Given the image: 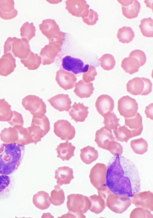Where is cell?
<instances>
[{
  "mask_svg": "<svg viewBox=\"0 0 153 218\" xmlns=\"http://www.w3.org/2000/svg\"><path fill=\"white\" fill-rule=\"evenodd\" d=\"M135 36L132 28L129 27L123 26L119 29L117 34L119 41L123 44L129 43Z\"/></svg>",
  "mask_w": 153,
  "mask_h": 218,
  "instance_id": "obj_28",
  "label": "cell"
},
{
  "mask_svg": "<svg viewBox=\"0 0 153 218\" xmlns=\"http://www.w3.org/2000/svg\"><path fill=\"white\" fill-rule=\"evenodd\" d=\"M54 189L51 192L50 201L53 205L59 206L63 204L65 201V193L63 190L61 188L60 185H56Z\"/></svg>",
  "mask_w": 153,
  "mask_h": 218,
  "instance_id": "obj_27",
  "label": "cell"
},
{
  "mask_svg": "<svg viewBox=\"0 0 153 218\" xmlns=\"http://www.w3.org/2000/svg\"><path fill=\"white\" fill-rule=\"evenodd\" d=\"M50 198L48 193L43 191H39L33 196V202L38 208L41 210H45L51 205Z\"/></svg>",
  "mask_w": 153,
  "mask_h": 218,
  "instance_id": "obj_22",
  "label": "cell"
},
{
  "mask_svg": "<svg viewBox=\"0 0 153 218\" xmlns=\"http://www.w3.org/2000/svg\"><path fill=\"white\" fill-rule=\"evenodd\" d=\"M94 88L92 83H86L81 80L76 84L74 92L81 98L90 97L93 93Z\"/></svg>",
  "mask_w": 153,
  "mask_h": 218,
  "instance_id": "obj_20",
  "label": "cell"
},
{
  "mask_svg": "<svg viewBox=\"0 0 153 218\" xmlns=\"http://www.w3.org/2000/svg\"><path fill=\"white\" fill-rule=\"evenodd\" d=\"M114 105L113 99L110 96L105 94L99 96L95 103L97 112L102 117L108 113L112 112Z\"/></svg>",
  "mask_w": 153,
  "mask_h": 218,
  "instance_id": "obj_12",
  "label": "cell"
},
{
  "mask_svg": "<svg viewBox=\"0 0 153 218\" xmlns=\"http://www.w3.org/2000/svg\"><path fill=\"white\" fill-rule=\"evenodd\" d=\"M153 103L150 104L146 107L145 113L147 118H149L153 120Z\"/></svg>",
  "mask_w": 153,
  "mask_h": 218,
  "instance_id": "obj_42",
  "label": "cell"
},
{
  "mask_svg": "<svg viewBox=\"0 0 153 218\" xmlns=\"http://www.w3.org/2000/svg\"><path fill=\"white\" fill-rule=\"evenodd\" d=\"M75 149L76 147L72 145L71 143L66 141L61 143L56 149L58 153L57 157L60 158L63 161L69 160L74 156V152Z\"/></svg>",
  "mask_w": 153,
  "mask_h": 218,
  "instance_id": "obj_21",
  "label": "cell"
},
{
  "mask_svg": "<svg viewBox=\"0 0 153 218\" xmlns=\"http://www.w3.org/2000/svg\"><path fill=\"white\" fill-rule=\"evenodd\" d=\"M105 206L113 212L121 214L125 211L131 205L130 197L125 195L116 194L111 190L105 200Z\"/></svg>",
  "mask_w": 153,
  "mask_h": 218,
  "instance_id": "obj_4",
  "label": "cell"
},
{
  "mask_svg": "<svg viewBox=\"0 0 153 218\" xmlns=\"http://www.w3.org/2000/svg\"><path fill=\"white\" fill-rule=\"evenodd\" d=\"M88 198L91 202L89 209L91 211L96 214L103 211L105 208V202L99 196L94 194L89 196Z\"/></svg>",
  "mask_w": 153,
  "mask_h": 218,
  "instance_id": "obj_26",
  "label": "cell"
},
{
  "mask_svg": "<svg viewBox=\"0 0 153 218\" xmlns=\"http://www.w3.org/2000/svg\"><path fill=\"white\" fill-rule=\"evenodd\" d=\"M108 150L114 156H121L123 153V149L120 143L113 140L108 145L106 150Z\"/></svg>",
  "mask_w": 153,
  "mask_h": 218,
  "instance_id": "obj_37",
  "label": "cell"
},
{
  "mask_svg": "<svg viewBox=\"0 0 153 218\" xmlns=\"http://www.w3.org/2000/svg\"><path fill=\"white\" fill-rule=\"evenodd\" d=\"M11 106L4 98L0 99V119H6L11 114Z\"/></svg>",
  "mask_w": 153,
  "mask_h": 218,
  "instance_id": "obj_38",
  "label": "cell"
},
{
  "mask_svg": "<svg viewBox=\"0 0 153 218\" xmlns=\"http://www.w3.org/2000/svg\"><path fill=\"white\" fill-rule=\"evenodd\" d=\"M82 161L86 164H90L95 161L98 157V151L94 147L88 146L80 150Z\"/></svg>",
  "mask_w": 153,
  "mask_h": 218,
  "instance_id": "obj_23",
  "label": "cell"
},
{
  "mask_svg": "<svg viewBox=\"0 0 153 218\" xmlns=\"http://www.w3.org/2000/svg\"><path fill=\"white\" fill-rule=\"evenodd\" d=\"M12 187V179L10 175L0 173V197L7 194Z\"/></svg>",
  "mask_w": 153,
  "mask_h": 218,
  "instance_id": "obj_33",
  "label": "cell"
},
{
  "mask_svg": "<svg viewBox=\"0 0 153 218\" xmlns=\"http://www.w3.org/2000/svg\"><path fill=\"white\" fill-rule=\"evenodd\" d=\"M115 140L112 130L105 126L97 130L96 132L94 141L98 146L102 149L106 150L109 142Z\"/></svg>",
  "mask_w": 153,
  "mask_h": 218,
  "instance_id": "obj_14",
  "label": "cell"
},
{
  "mask_svg": "<svg viewBox=\"0 0 153 218\" xmlns=\"http://www.w3.org/2000/svg\"><path fill=\"white\" fill-rule=\"evenodd\" d=\"M55 174L56 183L60 185L70 184L71 180L74 178L73 169L68 166L58 167L55 170Z\"/></svg>",
  "mask_w": 153,
  "mask_h": 218,
  "instance_id": "obj_18",
  "label": "cell"
},
{
  "mask_svg": "<svg viewBox=\"0 0 153 218\" xmlns=\"http://www.w3.org/2000/svg\"><path fill=\"white\" fill-rule=\"evenodd\" d=\"M47 101L55 109L60 112H68L71 107L72 102L68 94H59Z\"/></svg>",
  "mask_w": 153,
  "mask_h": 218,
  "instance_id": "obj_13",
  "label": "cell"
},
{
  "mask_svg": "<svg viewBox=\"0 0 153 218\" xmlns=\"http://www.w3.org/2000/svg\"><path fill=\"white\" fill-rule=\"evenodd\" d=\"M22 104L33 115H42L46 113V105L45 103L42 98L35 95L26 96L23 99Z\"/></svg>",
  "mask_w": 153,
  "mask_h": 218,
  "instance_id": "obj_5",
  "label": "cell"
},
{
  "mask_svg": "<svg viewBox=\"0 0 153 218\" xmlns=\"http://www.w3.org/2000/svg\"><path fill=\"white\" fill-rule=\"evenodd\" d=\"M16 67V59L12 54H4L0 59V75L7 76L14 71Z\"/></svg>",
  "mask_w": 153,
  "mask_h": 218,
  "instance_id": "obj_15",
  "label": "cell"
},
{
  "mask_svg": "<svg viewBox=\"0 0 153 218\" xmlns=\"http://www.w3.org/2000/svg\"><path fill=\"white\" fill-rule=\"evenodd\" d=\"M106 185L114 193L132 197L140 190V179L134 164L123 156H117L108 164Z\"/></svg>",
  "mask_w": 153,
  "mask_h": 218,
  "instance_id": "obj_1",
  "label": "cell"
},
{
  "mask_svg": "<svg viewBox=\"0 0 153 218\" xmlns=\"http://www.w3.org/2000/svg\"><path fill=\"white\" fill-rule=\"evenodd\" d=\"M67 206L68 210L66 214L68 217L85 218L83 214L89 210L91 202L88 197L80 194H72L67 197Z\"/></svg>",
  "mask_w": 153,
  "mask_h": 218,
  "instance_id": "obj_3",
  "label": "cell"
},
{
  "mask_svg": "<svg viewBox=\"0 0 153 218\" xmlns=\"http://www.w3.org/2000/svg\"><path fill=\"white\" fill-rule=\"evenodd\" d=\"M53 132L61 140L68 142L75 136L76 131L74 127L68 120H59L54 124Z\"/></svg>",
  "mask_w": 153,
  "mask_h": 218,
  "instance_id": "obj_8",
  "label": "cell"
},
{
  "mask_svg": "<svg viewBox=\"0 0 153 218\" xmlns=\"http://www.w3.org/2000/svg\"><path fill=\"white\" fill-rule=\"evenodd\" d=\"M88 107L85 106L83 103H77L75 102L68 113L71 117V119L74 120L76 123L83 122L88 117Z\"/></svg>",
  "mask_w": 153,
  "mask_h": 218,
  "instance_id": "obj_16",
  "label": "cell"
},
{
  "mask_svg": "<svg viewBox=\"0 0 153 218\" xmlns=\"http://www.w3.org/2000/svg\"><path fill=\"white\" fill-rule=\"evenodd\" d=\"M129 217L152 218L153 215L151 213L150 211L141 208L137 207L131 211Z\"/></svg>",
  "mask_w": 153,
  "mask_h": 218,
  "instance_id": "obj_36",
  "label": "cell"
},
{
  "mask_svg": "<svg viewBox=\"0 0 153 218\" xmlns=\"http://www.w3.org/2000/svg\"><path fill=\"white\" fill-rule=\"evenodd\" d=\"M127 90L134 95H142L144 91L145 83L143 78L137 77L129 81L126 84Z\"/></svg>",
  "mask_w": 153,
  "mask_h": 218,
  "instance_id": "obj_19",
  "label": "cell"
},
{
  "mask_svg": "<svg viewBox=\"0 0 153 218\" xmlns=\"http://www.w3.org/2000/svg\"><path fill=\"white\" fill-rule=\"evenodd\" d=\"M113 132L117 141L127 143L130 138H132L131 131L125 125L120 126Z\"/></svg>",
  "mask_w": 153,
  "mask_h": 218,
  "instance_id": "obj_29",
  "label": "cell"
},
{
  "mask_svg": "<svg viewBox=\"0 0 153 218\" xmlns=\"http://www.w3.org/2000/svg\"><path fill=\"white\" fill-rule=\"evenodd\" d=\"M140 67L139 61L133 57L125 58L121 62V67L126 73L130 75L137 72Z\"/></svg>",
  "mask_w": 153,
  "mask_h": 218,
  "instance_id": "obj_24",
  "label": "cell"
},
{
  "mask_svg": "<svg viewBox=\"0 0 153 218\" xmlns=\"http://www.w3.org/2000/svg\"><path fill=\"white\" fill-rule=\"evenodd\" d=\"M90 12L88 18L85 20L86 23L89 25H94L98 20V15L96 12L92 9L90 10Z\"/></svg>",
  "mask_w": 153,
  "mask_h": 218,
  "instance_id": "obj_41",
  "label": "cell"
},
{
  "mask_svg": "<svg viewBox=\"0 0 153 218\" xmlns=\"http://www.w3.org/2000/svg\"><path fill=\"white\" fill-rule=\"evenodd\" d=\"M21 62L29 70L36 69L40 64V58L36 55L32 54L28 58L21 59Z\"/></svg>",
  "mask_w": 153,
  "mask_h": 218,
  "instance_id": "obj_35",
  "label": "cell"
},
{
  "mask_svg": "<svg viewBox=\"0 0 153 218\" xmlns=\"http://www.w3.org/2000/svg\"><path fill=\"white\" fill-rule=\"evenodd\" d=\"M139 27L143 36L148 38L153 37V20L151 18H144L141 20Z\"/></svg>",
  "mask_w": 153,
  "mask_h": 218,
  "instance_id": "obj_31",
  "label": "cell"
},
{
  "mask_svg": "<svg viewBox=\"0 0 153 218\" xmlns=\"http://www.w3.org/2000/svg\"><path fill=\"white\" fill-rule=\"evenodd\" d=\"M55 80L60 87L67 90L75 87L77 79L71 72L60 69L56 72Z\"/></svg>",
  "mask_w": 153,
  "mask_h": 218,
  "instance_id": "obj_11",
  "label": "cell"
},
{
  "mask_svg": "<svg viewBox=\"0 0 153 218\" xmlns=\"http://www.w3.org/2000/svg\"><path fill=\"white\" fill-rule=\"evenodd\" d=\"M138 104L135 99L128 95L123 96L118 101V110L125 118L134 116L137 113Z\"/></svg>",
  "mask_w": 153,
  "mask_h": 218,
  "instance_id": "obj_6",
  "label": "cell"
},
{
  "mask_svg": "<svg viewBox=\"0 0 153 218\" xmlns=\"http://www.w3.org/2000/svg\"><path fill=\"white\" fill-rule=\"evenodd\" d=\"M62 65L64 69L75 74L86 72L89 66L88 64L84 65V63L81 60L70 55H66L63 58Z\"/></svg>",
  "mask_w": 153,
  "mask_h": 218,
  "instance_id": "obj_9",
  "label": "cell"
},
{
  "mask_svg": "<svg viewBox=\"0 0 153 218\" xmlns=\"http://www.w3.org/2000/svg\"><path fill=\"white\" fill-rule=\"evenodd\" d=\"M98 60L101 62L100 66L101 68L107 71L113 69L116 64L114 57L110 54H104Z\"/></svg>",
  "mask_w": 153,
  "mask_h": 218,
  "instance_id": "obj_34",
  "label": "cell"
},
{
  "mask_svg": "<svg viewBox=\"0 0 153 218\" xmlns=\"http://www.w3.org/2000/svg\"><path fill=\"white\" fill-rule=\"evenodd\" d=\"M130 146L133 151L138 154H143L148 150V143L142 137L131 140Z\"/></svg>",
  "mask_w": 153,
  "mask_h": 218,
  "instance_id": "obj_30",
  "label": "cell"
},
{
  "mask_svg": "<svg viewBox=\"0 0 153 218\" xmlns=\"http://www.w3.org/2000/svg\"><path fill=\"white\" fill-rule=\"evenodd\" d=\"M129 56L136 58L139 61L140 67L146 63V58L144 52L140 50H135L132 51Z\"/></svg>",
  "mask_w": 153,
  "mask_h": 218,
  "instance_id": "obj_40",
  "label": "cell"
},
{
  "mask_svg": "<svg viewBox=\"0 0 153 218\" xmlns=\"http://www.w3.org/2000/svg\"><path fill=\"white\" fill-rule=\"evenodd\" d=\"M140 7V4L139 1L136 0H132L128 4L122 6L123 14L128 19L135 18L138 16Z\"/></svg>",
  "mask_w": 153,
  "mask_h": 218,
  "instance_id": "obj_25",
  "label": "cell"
},
{
  "mask_svg": "<svg viewBox=\"0 0 153 218\" xmlns=\"http://www.w3.org/2000/svg\"><path fill=\"white\" fill-rule=\"evenodd\" d=\"M125 125L128 127L131 131L132 137L140 135L143 130L142 117L139 112L134 117L125 118Z\"/></svg>",
  "mask_w": 153,
  "mask_h": 218,
  "instance_id": "obj_17",
  "label": "cell"
},
{
  "mask_svg": "<svg viewBox=\"0 0 153 218\" xmlns=\"http://www.w3.org/2000/svg\"><path fill=\"white\" fill-rule=\"evenodd\" d=\"M103 117L104 121L102 123L107 128L113 130L120 126L119 122L120 119L117 118L114 112L108 113Z\"/></svg>",
  "mask_w": 153,
  "mask_h": 218,
  "instance_id": "obj_32",
  "label": "cell"
},
{
  "mask_svg": "<svg viewBox=\"0 0 153 218\" xmlns=\"http://www.w3.org/2000/svg\"><path fill=\"white\" fill-rule=\"evenodd\" d=\"M107 167L104 163H97L91 169L89 175L91 184L97 190L106 185Z\"/></svg>",
  "mask_w": 153,
  "mask_h": 218,
  "instance_id": "obj_7",
  "label": "cell"
},
{
  "mask_svg": "<svg viewBox=\"0 0 153 218\" xmlns=\"http://www.w3.org/2000/svg\"><path fill=\"white\" fill-rule=\"evenodd\" d=\"M24 145L16 143L0 144V173L10 175L20 166L24 155Z\"/></svg>",
  "mask_w": 153,
  "mask_h": 218,
  "instance_id": "obj_2",
  "label": "cell"
},
{
  "mask_svg": "<svg viewBox=\"0 0 153 218\" xmlns=\"http://www.w3.org/2000/svg\"><path fill=\"white\" fill-rule=\"evenodd\" d=\"M131 203L137 207L153 211V194L150 191L137 192L131 199Z\"/></svg>",
  "mask_w": 153,
  "mask_h": 218,
  "instance_id": "obj_10",
  "label": "cell"
},
{
  "mask_svg": "<svg viewBox=\"0 0 153 218\" xmlns=\"http://www.w3.org/2000/svg\"><path fill=\"white\" fill-rule=\"evenodd\" d=\"M97 74L96 68L92 65L89 66L88 70L83 73V80L86 83L95 80V77Z\"/></svg>",
  "mask_w": 153,
  "mask_h": 218,
  "instance_id": "obj_39",
  "label": "cell"
}]
</instances>
